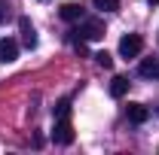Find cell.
<instances>
[{
	"label": "cell",
	"instance_id": "1",
	"mask_svg": "<svg viewBox=\"0 0 159 155\" xmlns=\"http://www.w3.org/2000/svg\"><path fill=\"white\" fill-rule=\"evenodd\" d=\"M77 34H80V40H86V43H95V40L104 37V21H98V19H86V21L77 27Z\"/></svg>",
	"mask_w": 159,
	"mask_h": 155
},
{
	"label": "cell",
	"instance_id": "2",
	"mask_svg": "<svg viewBox=\"0 0 159 155\" xmlns=\"http://www.w3.org/2000/svg\"><path fill=\"white\" fill-rule=\"evenodd\" d=\"M141 49H144V40L138 34H125V37L119 40V55L122 58H138Z\"/></svg>",
	"mask_w": 159,
	"mask_h": 155
},
{
	"label": "cell",
	"instance_id": "3",
	"mask_svg": "<svg viewBox=\"0 0 159 155\" xmlns=\"http://www.w3.org/2000/svg\"><path fill=\"white\" fill-rule=\"evenodd\" d=\"M52 140H55L58 146H70V143H74V128H70V119H67V116H61L58 122H55Z\"/></svg>",
	"mask_w": 159,
	"mask_h": 155
},
{
	"label": "cell",
	"instance_id": "4",
	"mask_svg": "<svg viewBox=\"0 0 159 155\" xmlns=\"http://www.w3.org/2000/svg\"><path fill=\"white\" fill-rule=\"evenodd\" d=\"M16 58H19V43L12 37H3L0 40V61L9 64V61H16Z\"/></svg>",
	"mask_w": 159,
	"mask_h": 155
},
{
	"label": "cell",
	"instance_id": "5",
	"mask_svg": "<svg viewBox=\"0 0 159 155\" xmlns=\"http://www.w3.org/2000/svg\"><path fill=\"white\" fill-rule=\"evenodd\" d=\"M19 31H21V43H25L28 49H34V46H37V31H34L31 19H25V15H21V19H19Z\"/></svg>",
	"mask_w": 159,
	"mask_h": 155
},
{
	"label": "cell",
	"instance_id": "6",
	"mask_svg": "<svg viewBox=\"0 0 159 155\" xmlns=\"http://www.w3.org/2000/svg\"><path fill=\"white\" fill-rule=\"evenodd\" d=\"M125 116H129V122H135V125H144V122L150 119V110H147L144 103H129V107H125Z\"/></svg>",
	"mask_w": 159,
	"mask_h": 155
},
{
	"label": "cell",
	"instance_id": "7",
	"mask_svg": "<svg viewBox=\"0 0 159 155\" xmlns=\"http://www.w3.org/2000/svg\"><path fill=\"white\" fill-rule=\"evenodd\" d=\"M138 73L144 79H159V58H144L138 67Z\"/></svg>",
	"mask_w": 159,
	"mask_h": 155
},
{
	"label": "cell",
	"instance_id": "8",
	"mask_svg": "<svg viewBox=\"0 0 159 155\" xmlns=\"http://www.w3.org/2000/svg\"><path fill=\"white\" fill-rule=\"evenodd\" d=\"M58 15L64 21H83V6H80V3H64L58 9Z\"/></svg>",
	"mask_w": 159,
	"mask_h": 155
},
{
	"label": "cell",
	"instance_id": "9",
	"mask_svg": "<svg viewBox=\"0 0 159 155\" xmlns=\"http://www.w3.org/2000/svg\"><path fill=\"white\" fill-rule=\"evenodd\" d=\"M125 91H129V79L113 76V82H110V97H125Z\"/></svg>",
	"mask_w": 159,
	"mask_h": 155
},
{
	"label": "cell",
	"instance_id": "10",
	"mask_svg": "<svg viewBox=\"0 0 159 155\" xmlns=\"http://www.w3.org/2000/svg\"><path fill=\"white\" fill-rule=\"evenodd\" d=\"M95 3V9H101V12H116L119 9V0H92Z\"/></svg>",
	"mask_w": 159,
	"mask_h": 155
},
{
	"label": "cell",
	"instance_id": "11",
	"mask_svg": "<svg viewBox=\"0 0 159 155\" xmlns=\"http://www.w3.org/2000/svg\"><path fill=\"white\" fill-rule=\"evenodd\" d=\"M9 19H12V3L9 0H0V24H6Z\"/></svg>",
	"mask_w": 159,
	"mask_h": 155
},
{
	"label": "cell",
	"instance_id": "12",
	"mask_svg": "<svg viewBox=\"0 0 159 155\" xmlns=\"http://www.w3.org/2000/svg\"><path fill=\"white\" fill-rule=\"evenodd\" d=\"M95 61H98V67H104V70H110V67H113V55H110V52H98Z\"/></svg>",
	"mask_w": 159,
	"mask_h": 155
},
{
	"label": "cell",
	"instance_id": "13",
	"mask_svg": "<svg viewBox=\"0 0 159 155\" xmlns=\"http://www.w3.org/2000/svg\"><path fill=\"white\" fill-rule=\"evenodd\" d=\"M55 116H70V97H64V100H58V107H55Z\"/></svg>",
	"mask_w": 159,
	"mask_h": 155
},
{
	"label": "cell",
	"instance_id": "14",
	"mask_svg": "<svg viewBox=\"0 0 159 155\" xmlns=\"http://www.w3.org/2000/svg\"><path fill=\"white\" fill-rule=\"evenodd\" d=\"M150 3H153V6H156V3H159V0H150Z\"/></svg>",
	"mask_w": 159,
	"mask_h": 155
}]
</instances>
